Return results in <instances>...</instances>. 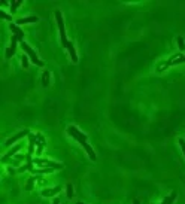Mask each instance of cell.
Returning a JSON list of instances; mask_svg holds the SVG:
<instances>
[{
  "instance_id": "obj_1",
  "label": "cell",
  "mask_w": 185,
  "mask_h": 204,
  "mask_svg": "<svg viewBox=\"0 0 185 204\" xmlns=\"http://www.w3.org/2000/svg\"><path fill=\"white\" fill-rule=\"evenodd\" d=\"M55 20H57V26H58V32H60V39H61V45L67 49L69 48V43L66 38V28H64V21H63V15L60 10H55Z\"/></svg>"
},
{
  "instance_id": "obj_2",
  "label": "cell",
  "mask_w": 185,
  "mask_h": 204,
  "mask_svg": "<svg viewBox=\"0 0 185 204\" xmlns=\"http://www.w3.org/2000/svg\"><path fill=\"white\" fill-rule=\"evenodd\" d=\"M67 134L69 136H72L78 143H81V145H85L87 143V136L84 134V133H81L76 127H73V125H70L69 128H67Z\"/></svg>"
},
{
  "instance_id": "obj_3",
  "label": "cell",
  "mask_w": 185,
  "mask_h": 204,
  "mask_svg": "<svg viewBox=\"0 0 185 204\" xmlns=\"http://www.w3.org/2000/svg\"><path fill=\"white\" fill-rule=\"evenodd\" d=\"M21 48H23V49L27 52V55L30 57V60H32V63H33L35 66H39V67H42V66H44V61L38 58L36 52H35V51H33V49H32V48H30V46H29L26 42H21Z\"/></svg>"
},
{
  "instance_id": "obj_4",
  "label": "cell",
  "mask_w": 185,
  "mask_h": 204,
  "mask_svg": "<svg viewBox=\"0 0 185 204\" xmlns=\"http://www.w3.org/2000/svg\"><path fill=\"white\" fill-rule=\"evenodd\" d=\"M33 163L38 164V165H45L48 168H52V170H60V168H63V164H57V163H52V161H49V160H41V158H36V160H33Z\"/></svg>"
},
{
  "instance_id": "obj_5",
  "label": "cell",
  "mask_w": 185,
  "mask_h": 204,
  "mask_svg": "<svg viewBox=\"0 0 185 204\" xmlns=\"http://www.w3.org/2000/svg\"><path fill=\"white\" fill-rule=\"evenodd\" d=\"M29 134H30V131H29V130H23V131L17 133L15 136H12V137H11V139H9V140H8V142H6L5 145H6V146H11V145L17 143V142H18L20 139H23L24 136H29Z\"/></svg>"
},
{
  "instance_id": "obj_6",
  "label": "cell",
  "mask_w": 185,
  "mask_h": 204,
  "mask_svg": "<svg viewBox=\"0 0 185 204\" xmlns=\"http://www.w3.org/2000/svg\"><path fill=\"white\" fill-rule=\"evenodd\" d=\"M36 143H38V136L36 134H29V154L27 155H33V149H35V146H36Z\"/></svg>"
},
{
  "instance_id": "obj_7",
  "label": "cell",
  "mask_w": 185,
  "mask_h": 204,
  "mask_svg": "<svg viewBox=\"0 0 185 204\" xmlns=\"http://www.w3.org/2000/svg\"><path fill=\"white\" fill-rule=\"evenodd\" d=\"M11 30H12L14 36H15L18 40L23 42V38H24V32L20 28V26H17V24H11Z\"/></svg>"
},
{
  "instance_id": "obj_8",
  "label": "cell",
  "mask_w": 185,
  "mask_h": 204,
  "mask_svg": "<svg viewBox=\"0 0 185 204\" xmlns=\"http://www.w3.org/2000/svg\"><path fill=\"white\" fill-rule=\"evenodd\" d=\"M60 191H61V186H55V188H51V189H44L41 194H42V197H54Z\"/></svg>"
},
{
  "instance_id": "obj_9",
  "label": "cell",
  "mask_w": 185,
  "mask_h": 204,
  "mask_svg": "<svg viewBox=\"0 0 185 204\" xmlns=\"http://www.w3.org/2000/svg\"><path fill=\"white\" fill-rule=\"evenodd\" d=\"M39 21L38 16H24V18H20L17 21V26H23V24H30V22H36Z\"/></svg>"
},
{
  "instance_id": "obj_10",
  "label": "cell",
  "mask_w": 185,
  "mask_h": 204,
  "mask_svg": "<svg viewBox=\"0 0 185 204\" xmlns=\"http://www.w3.org/2000/svg\"><path fill=\"white\" fill-rule=\"evenodd\" d=\"M20 148H21L20 145H15V146H14V148H12V149H11V151H9L8 154H6V155H5V157L2 158V161H3V163H8V160H9L11 157H14V155H17V152L20 151Z\"/></svg>"
},
{
  "instance_id": "obj_11",
  "label": "cell",
  "mask_w": 185,
  "mask_h": 204,
  "mask_svg": "<svg viewBox=\"0 0 185 204\" xmlns=\"http://www.w3.org/2000/svg\"><path fill=\"white\" fill-rule=\"evenodd\" d=\"M82 146H84V149H85V152L88 154V157H90V160H92V161H96V158H97V157H96V152L92 151V148H91V146H90L88 143H85V145H82Z\"/></svg>"
},
{
  "instance_id": "obj_12",
  "label": "cell",
  "mask_w": 185,
  "mask_h": 204,
  "mask_svg": "<svg viewBox=\"0 0 185 204\" xmlns=\"http://www.w3.org/2000/svg\"><path fill=\"white\" fill-rule=\"evenodd\" d=\"M67 51H69V54H70V58H72V61H73V63H76V61H78V55H76V51H75V46H73V43H69V48H67Z\"/></svg>"
},
{
  "instance_id": "obj_13",
  "label": "cell",
  "mask_w": 185,
  "mask_h": 204,
  "mask_svg": "<svg viewBox=\"0 0 185 204\" xmlns=\"http://www.w3.org/2000/svg\"><path fill=\"white\" fill-rule=\"evenodd\" d=\"M176 197H178V194H176V191H173L169 197H166V198L163 200V203L161 204H173L175 203V200H176Z\"/></svg>"
},
{
  "instance_id": "obj_14",
  "label": "cell",
  "mask_w": 185,
  "mask_h": 204,
  "mask_svg": "<svg viewBox=\"0 0 185 204\" xmlns=\"http://www.w3.org/2000/svg\"><path fill=\"white\" fill-rule=\"evenodd\" d=\"M21 4H23V0H12L11 2V12H17Z\"/></svg>"
},
{
  "instance_id": "obj_15",
  "label": "cell",
  "mask_w": 185,
  "mask_h": 204,
  "mask_svg": "<svg viewBox=\"0 0 185 204\" xmlns=\"http://www.w3.org/2000/svg\"><path fill=\"white\" fill-rule=\"evenodd\" d=\"M42 85H44V86H48V85H49V72H48V70H45L44 75H42Z\"/></svg>"
},
{
  "instance_id": "obj_16",
  "label": "cell",
  "mask_w": 185,
  "mask_h": 204,
  "mask_svg": "<svg viewBox=\"0 0 185 204\" xmlns=\"http://www.w3.org/2000/svg\"><path fill=\"white\" fill-rule=\"evenodd\" d=\"M35 180H36V177H35V176H33V177H30V179L27 180V185H26V189H27V191H32V189H33Z\"/></svg>"
},
{
  "instance_id": "obj_17",
  "label": "cell",
  "mask_w": 185,
  "mask_h": 204,
  "mask_svg": "<svg viewBox=\"0 0 185 204\" xmlns=\"http://www.w3.org/2000/svg\"><path fill=\"white\" fill-rule=\"evenodd\" d=\"M44 148H45V143H42V142H39V140H38V143H36V154H38V155H41V154H42V151H44Z\"/></svg>"
},
{
  "instance_id": "obj_18",
  "label": "cell",
  "mask_w": 185,
  "mask_h": 204,
  "mask_svg": "<svg viewBox=\"0 0 185 204\" xmlns=\"http://www.w3.org/2000/svg\"><path fill=\"white\" fill-rule=\"evenodd\" d=\"M66 194H67L69 198H73V186H72L70 183L66 185Z\"/></svg>"
},
{
  "instance_id": "obj_19",
  "label": "cell",
  "mask_w": 185,
  "mask_h": 204,
  "mask_svg": "<svg viewBox=\"0 0 185 204\" xmlns=\"http://www.w3.org/2000/svg\"><path fill=\"white\" fill-rule=\"evenodd\" d=\"M176 40H178V46H179V49H181V51H184V49H185V42H184V38L178 36V38H176Z\"/></svg>"
},
{
  "instance_id": "obj_20",
  "label": "cell",
  "mask_w": 185,
  "mask_h": 204,
  "mask_svg": "<svg viewBox=\"0 0 185 204\" xmlns=\"http://www.w3.org/2000/svg\"><path fill=\"white\" fill-rule=\"evenodd\" d=\"M0 16H2L3 20H6V21H12V16H11L9 14H6V12H3V10H0Z\"/></svg>"
},
{
  "instance_id": "obj_21",
  "label": "cell",
  "mask_w": 185,
  "mask_h": 204,
  "mask_svg": "<svg viewBox=\"0 0 185 204\" xmlns=\"http://www.w3.org/2000/svg\"><path fill=\"white\" fill-rule=\"evenodd\" d=\"M21 64H23V67H24V69H27V67H29V58H27L26 55H23V57H21Z\"/></svg>"
},
{
  "instance_id": "obj_22",
  "label": "cell",
  "mask_w": 185,
  "mask_h": 204,
  "mask_svg": "<svg viewBox=\"0 0 185 204\" xmlns=\"http://www.w3.org/2000/svg\"><path fill=\"white\" fill-rule=\"evenodd\" d=\"M182 63H185V55L184 57H179V58H176V60H173V61H172V64H173V66H176V64H182Z\"/></svg>"
},
{
  "instance_id": "obj_23",
  "label": "cell",
  "mask_w": 185,
  "mask_h": 204,
  "mask_svg": "<svg viewBox=\"0 0 185 204\" xmlns=\"http://www.w3.org/2000/svg\"><path fill=\"white\" fill-rule=\"evenodd\" d=\"M15 51H17V49H14V48H8V49H6V58H11V57L15 54Z\"/></svg>"
},
{
  "instance_id": "obj_24",
  "label": "cell",
  "mask_w": 185,
  "mask_h": 204,
  "mask_svg": "<svg viewBox=\"0 0 185 204\" xmlns=\"http://www.w3.org/2000/svg\"><path fill=\"white\" fill-rule=\"evenodd\" d=\"M17 42H18V39H17L15 36H12V38H11V48L17 49Z\"/></svg>"
},
{
  "instance_id": "obj_25",
  "label": "cell",
  "mask_w": 185,
  "mask_h": 204,
  "mask_svg": "<svg viewBox=\"0 0 185 204\" xmlns=\"http://www.w3.org/2000/svg\"><path fill=\"white\" fill-rule=\"evenodd\" d=\"M179 146H181V149H182L184 157H185V140H184V139H179Z\"/></svg>"
},
{
  "instance_id": "obj_26",
  "label": "cell",
  "mask_w": 185,
  "mask_h": 204,
  "mask_svg": "<svg viewBox=\"0 0 185 204\" xmlns=\"http://www.w3.org/2000/svg\"><path fill=\"white\" fill-rule=\"evenodd\" d=\"M15 160L17 161H23V160H27V157H24V155H15Z\"/></svg>"
},
{
  "instance_id": "obj_27",
  "label": "cell",
  "mask_w": 185,
  "mask_h": 204,
  "mask_svg": "<svg viewBox=\"0 0 185 204\" xmlns=\"http://www.w3.org/2000/svg\"><path fill=\"white\" fill-rule=\"evenodd\" d=\"M36 136H38V140H39V142H42V143H46L45 137H44L42 134H36Z\"/></svg>"
},
{
  "instance_id": "obj_28",
  "label": "cell",
  "mask_w": 185,
  "mask_h": 204,
  "mask_svg": "<svg viewBox=\"0 0 185 204\" xmlns=\"http://www.w3.org/2000/svg\"><path fill=\"white\" fill-rule=\"evenodd\" d=\"M26 170H29V168H27V165H23L21 168H18V173H23V171H26Z\"/></svg>"
},
{
  "instance_id": "obj_29",
  "label": "cell",
  "mask_w": 185,
  "mask_h": 204,
  "mask_svg": "<svg viewBox=\"0 0 185 204\" xmlns=\"http://www.w3.org/2000/svg\"><path fill=\"white\" fill-rule=\"evenodd\" d=\"M52 204H60V198H54V200H52Z\"/></svg>"
},
{
  "instance_id": "obj_30",
  "label": "cell",
  "mask_w": 185,
  "mask_h": 204,
  "mask_svg": "<svg viewBox=\"0 0 185 204\" xmlns=\"http://www.w3.org/2000/svg\"><path fill=\"white\" fill-rule=\"evenodd\" d=\"M133 204H140V200H135V201H133Z\"/></svg>"
},
{
  "instance_id": "obj_31",
  "label": "cell",
  "mask_w": 185,
  "mask_h": 204,
  "mask_svg": "<svg viewBox=\"0 0 185 204\" xmlns=\"http://www.w3.org/2000/svg\"><path fill=\"white\" fill-rule=\"evenodd\" d=\"M76 204H85V203H81V201H78V203H76Z\"/></svg>"
}]
</instances>
